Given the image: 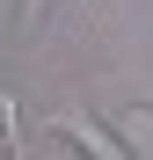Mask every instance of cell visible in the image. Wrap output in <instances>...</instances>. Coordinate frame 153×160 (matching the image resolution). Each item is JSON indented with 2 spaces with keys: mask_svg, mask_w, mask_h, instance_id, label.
I'll return each instance as SVG.
<instances>
[{
  "mask_svg": "<svg viewBox=\"0 0 153 160\" xmlns=\"http://www.w3.org/2000/svg\"><path fill=\"white\" fill-rule=\"evenodd\" d=\"M37 160H88V153H80V146H73V138H59V131H51V138L37 146Z\"/></svg>",
  "mask_w": 153,
  "mask_h": 160,
  "instance_id": "obj_4",
  "label": "cell"
},
{
  "mask_svg": "<svg viewBox=\"0 0 153 160\" xmlns=\"http://www.w3.org/2000/svg\"><path fill=\"white\" fill-rule=\"evenodd\" d=\"M51 131H59V138H73L88 160H139V153H124V138H117L95 109H59V117H51Z\"/></svg>",
  "mask_w": 153,
  "mask_h": 160,
  "instance_id": "obj_1",
  "label": "cell"
},
{
  "mask_svg": "<svg viewBox=\"0 0 153 160\" xmlns=\"http://www.w3.org/2000/svg\"><path fill=\"white\" fill-rule=\"evenodd\" d=\"M102 124H110L117 138H124V153H139V160L153 153V102H117V109L102 117Z\"/></svg>",
  "mask_w": 153,
  "mask_h": 160,
  "instance_id": "obj_2",
  "label": "cell"
},
{
  "mask_svg": "<svg viewBox=\"0 0 153 160\" xmlns=\"http://www.w3.org/2000/svg\"><path fill=\"white\" fill-rule=\"evenodd\" d=\"M0 138H8V160H37V146L22 138V109H15V95H0Z\"/></svg>",
  "mask_w": 153,
  "mask_h": 160,
  "instance_id": "obj_3",
  "label": "cell"
},
{
  "mask_svg": "<svg viewBox=\"0 0 153 160\" xmlns=\"http://www.w3.org/2000/svg\"><path fill=\"white\" fill-rule=\"evenodd\" d=\"M0 160H8V138H0Z\"/></svg>",
  "mask_w": 153,
  "mask_h": 160,
  "instance_id": "obj_5",
  "label": "cell"
}]
</instances>
